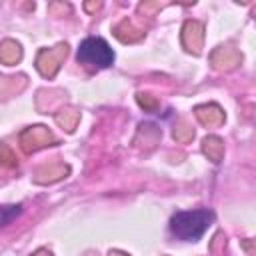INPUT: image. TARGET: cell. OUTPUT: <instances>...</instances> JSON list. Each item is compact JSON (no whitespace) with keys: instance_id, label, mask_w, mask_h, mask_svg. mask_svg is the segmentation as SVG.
<instances>
[{"instance_id":"obj_3","label":"cell","mask_w":256,"mask_h":256,"mask_svg":"<svg viewBox=\"0 0 256 256\" xmlns=\"http://www.w3.org/2000/svg\"><path fill=\"white\" fill-rule=\"evenodd\" d=\"M20 210H22V206H20V204H18V206H2V208H0V226H2V224H6L12 216L20 214Z\"/></svg>"},{"instance_id":"obj_1","label":"cell","mask_w":256,"mask_h":256,"mask_svg":"<svg viewBox=\"0 0 256 256\" xmlns=\"http://www.w3.org/2000/svg\"><path fill=\"white\" fill-rule=\"evenodd\" d=\"M212 222H214V214L208 208L178 210L170 218V232L178 240L196 242L206 234V230L212 226Z\"/></svg>"},{"instance_id":"obj_2","label":"cell","mask_w":256,"mask_h":256,"mask_svg":"<svg viewBox=\"0 0 256 256\" xmlns=\"http://www.w3.org/2000/svg\"><path fill=\"white\" fill-rule=\"evenodd\" d=\"M76 60L88 68L94 70H102L112 66L114 62V52L110 48V44L98 36H90L86 40L80 42L78 52H76Z\"/></svg>"}]
</instances>
